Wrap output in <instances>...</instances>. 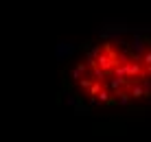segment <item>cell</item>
Listing matches in <instances>:
<instances>
[{"instance_id": "obj_1", "label": "cell", "mask_w": 151, "mask_h": 142, "mask_svg": "<svg viewBox=\"0 0 151 142\" xmlns=\"http://www.w3.org/2000/svg\"><path fill=\"white\" fill-rule=\"evenodd\" d=\"M61 85L79 109L151 105V29H103L66 61Z\"/></svg>"}]
</instances>
